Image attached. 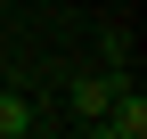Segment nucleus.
Instances as JSON below:
<instances>
[{
  "label": "nucleus",
  "instance_id": "1",
  "mask_svg": "<svg viewBox=\"0 0 147 139\" xmlns=\"http://www.w3.org/2000/svg\"><path fill=\"white\" fill-rule=\"evenodd\" d=\"M33 123H41V115H33V107H25V98H0V139H25Z\"/></svg>",
  "mask_w": 147,
  "mask_h": 139
}]
</instances>
